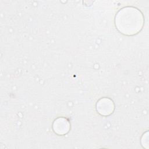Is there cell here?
<instances>
[{"mask_svg":"<svg viewBox=\"0 0 149 149\" xmlns=\"http://www.w3.org/2000/svg\"><path fill=\"white\" fill-rule=\"evenodd\" d=\"M117 29L122 34L132 36L143 28L144 17L141 12L134 7H125L116 14L115 19Z\"/></svg>","mask_w":149,"mask_h":149,"instance_id":"1","label":"cell"},{"mask_svg":"<svg viewBox=\"0 0 149 149\" xmlns=\"http://www.w3.org/2000/svg\"><path fill=\"white\" fill-rule=\"evenodd\" d=\"M115 105L112 100L109 98H102L100 99L96 104V109L100 115L108 116L114 111Z\"/></svg>","mask_w":149,"mask_h":149,"instance_id":"2","label":"cell"},{"mask_svg":"<svg viewBox=\"0 0 149 149\" xmlns=\"http://www.w3.org/2000/svg\"><path fill=\"white\" fill-rule=\"evenodd\" d=\"M52 128L56 134L64 135L68 133L70 130V123L65 118H58L54 120Z\"/></svg>","mask_w":149,"mask_h":149,"instance_id":"3","label":"cell"},{"mask_svg":"<svg viewBox=\"0 0 149 149\" xmlns=\"http://www.w3.org/2000/svg\"><path fill=\"white\" fill-rule=\"evenodd\" d=\"M146 138H145V134H143L142 138H141V144L143 145V146L144 147H145V146H147L148 147V134H147Z\"/></svg>","mask_w":149,"mask_h":149,"instance_id":"4","label":"cell"}]
</instances>
